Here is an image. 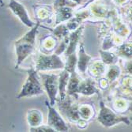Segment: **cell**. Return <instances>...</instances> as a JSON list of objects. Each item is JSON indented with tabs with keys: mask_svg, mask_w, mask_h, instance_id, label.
Masks as SVG:
<instances>
[{
	"mask_svg": "<svg viewBox=\"0 0 132 132\" xmlns=\"http://www.w3.org/2000/svg\"><path fill=\"white\" fill-rule=\"evenodd\" d=\"M71 76L70 78V80L68 81V86H67V90L66 92L69 94V95H72L74 96L76 93H78V86L80 83V79L78 78V76L77 75V74L75 72H72Z\"/></svg>",
	"mask_w": 132,
	"mask_h": 132,
	"instance_id": "14",
	"label": "cell"
},
{
	"mask_svg": "<svg viewBox=\"0 0 132 132\" xmlns=\"http://www.w3.org/2000/svg\"><path fill=\"white\" fill-rule=\"evenodd\" d=\"M91 58L92 57L90 55H88L85 52L83 44H81L79 52H78V59H77V61H78V67L82 74H85L86 68H87V65L91 59Z\"/></svg>",
	"mask_w": 132,
	"mask_h": 132,
	"instance_id": "9",
	"label": "cell"
},
{
	"mask_svg": "<svg viewBox=\"0 0 132 132\" xmlns=\"http://www.w3.org/2000/svg\"><path fill=\"white\" fill-rule=\"evenodd\" d=\"M46 104L48 108V119H47L48 125L55 131H67L68 127L61 116L55 109V108L52 107V105L47 104V102H46Z\"/></svg>",
	"mask_w": 132,
	"mask_h": 132,
	"instance_id": "7",
	"label": "cell"
},
{
	"mask_svg": "<svg viewBox=\"0 0 132 132\" xmlns=\"http://www.w3.org/2000/svg\"><path fill=\"white\" fill-rule=\"evenodd\" d=\"M82 29L83 27L81 26L79 28H78L73 33H71L70 37L68 39V43L69 45L67 47V52H66V55H70L72 53L75 52V49L77 47V45L78 44L80 37H81V33L82 32Z\"/></svg>",
	"mask_w": 132,
	"mask_h": 132,
	"instance_id": "8",
	"label": "cell"
},
{
	"mask_svg": "<svg viewBox=\"0 0 132 132\" xmlns=\"http://www.w3.org/2000/svg\"><path fill=\"white\" fill-rule=\"evenodd\" d=\"M67 32V28L64 25H60L59 26H58L56 28V29H55V31H54V33L59 38L65 37Z\"/></svg>",
	"mask_w": 132,
	"mask_h": 132,
	"instance_id": "19",
	"label": "cell"
},
{
	"mask_svg": "<svg viewBox=\"0 0 132 132\" xmlns=\"http://www.w3.org/2000/svg\"><path fill=\"white\" fill-rule=\"evenodd\" d=\"M52 10L51 6H40L39 9L37 10V18L42 20V21H46L47 24H49L52 18Z\"/></svg>",
	"mask_w": 132,
	"mask_h": 132,
	"instance_id": "13",
	"label": "cell"
},
{
	"mask_svg": "<svg viewBox=\"0 0 132 132\" xmlns=\"http://www.w3.org/2000/svg\"><path fill=\"white\" fill-rule=\"evenodd\" d=\"M69 72L64 70L59 76V93L60 95V99H64L67 96V86L69 81Z\"/></svg>",
	"mask_w": 132,
	"mask_h": 132,
	"instance_id": "10",
	"label": "cell"
},
{
	"mask_svg": "<svg viewBox=\"0 0 132 132\" xmlns=\"http://www.w3.org/2000/svg\"><path fill=\"white\" fill-rule=\"evenodd\" d=\"M30 131H37V132H53L55 131L52 127H51L49 125L44 126V125H40L37 127H31Z\"/></svg>",
	"mask_w": 132,
	"mask_h": 132,
	"instance_id": "18",
	"label": "cell"
},
{
	"mask_svg": "<svg viewBox=\"0 0 132 132\" xmlns=\"http://www.w3.org/2000/svg\"><path fill=\"white\" fill-rule=\"evenodd\" d=\"M72 1H73V2L75 1L76 3H81L83 1V0H72Z\"/></svg>",
	"mask_w": 132,
	"mask_h": 132,
	"instance_id": "20",
	"label": "cell"
},
{
	"mask_svg": "<svg viewBox=\"0 0 132 132\" xmlns=\"http://www.w3.org/2000/svg\"><path fill=\"white\" fill-rule=\"evenodd\" d=\"M67 61L65 64V70L69 72V73H72L75 72V67L77 63V56L75 55V52L72 53L70 55H67Z\"/></svg>",
	"mask_w": 132,
	"mask_h": 132,
	"instance_id": "16",
	"label": "cell"
},
{
	"mask_svg": "<svg viewBox=\"0 0 132 132\" xmlns=\"http://www.w3.org/2000/svg\"><path fill=\"white\" fill-rule=\"evenodd\" d=\"M55 14H56V24H59L60 22H63L72 17L73 11L72 9L69 6H63L55 9Z\"/></svg>",
	"mask_w": 132,
	"mask_h": 132,
	"instance_id": "11",
	"label": "cell"
},
{
	"mask_svg": "<svg viewBox=\"0 0 132 132\" xmlns=\"http://www.w3.org/2000/svg\"><path fill=\"white\" fill-rule=\"evenodd\" d=\"M27 73L28 77L25 84L22 86L21 90L16 96L17 99L37 96L40 94H43L44 93V90L42 89V83L37 74V71L35 70L33 68H31L27 70Z\"/></svg>",
	"mask_w": 132,
	"mask_h": 132,
	"instance_id": "2",
	"label": "cell"
},
{
	"mask_svg": "<svg viewBox=\"0 0 132 132\" xmlns=\"http://www.w3.org/2000/svg\"><path fill=\"white\" fill-rule=\"evenodd\" d=\"M8 6L11 10V11L20 19V21L24 25H26L29 28H32L36 25L29 18L28 12L25 8V6L20 3H18V1H16V0H10Z\"/></svg>",
	"mask_w": 132,
	"mask_h": 132,
	"instance_id": "6",
	"label": "cell"
},
{
	"mask_svg": "<svg viewBox=\"0 0 132 132\" xmlns=\"http://www.w3.org/2000/svg\"><path fill=\"white\" fill-rule=\"evenodd\" d=\"M40 77L41 78L42 86L44 87L49 97L50 104L53 106L57 99L56 95L59 90V76L55 75L40 74Z\"/></svg>",
	"mask_w": 132,
	"mask_h": 132,
	"instance_id": "5",
	"label": "cell"
},
{
	"mask_svg": "<svg viewBox=\"0 0 132 132\" xmlns=\"http://www.w3.org/2000/svg\"><path fill=\"white\" fill-rule=\"evenodd\" d=\"M65 67V63L55 53L51 55H40L37 59L36 69L37 70H57Z\"/></svg>",
	"mask_w": 132,
	"mask_h": 132,
	"instance_id": "4",
	"label": "cell"
},
{
	"mask_svg": "<svg viewBox=\"0 0 132 132\" xmlns=\"http://www.w3.org/2000/svg\"><path fill=\"white\" fill-rule=\"evenodd\" d=\"M100 107L101 110L98 116V121L104 127H110L120 122L125 123L127 124L130 123V120L127 117L115 114L111 109L107 108L102 101L100 102Z\"/></svg>",
	"mask_w": 132,
	"mask_h": 132,
	"instance_id": "3",
	"label": "cell"
},
{
	"mask_svg": "<svg viewBox=\"0 0 132 132\" xmlns=\"http://www.w3.org/2000/svg\"><path fill=\"white\" fill-rule=\"evenodd\" d=\"M95 92H98V91L95 88V86H93L92 82L89 80L79 83L78 93H81L85 95H91L93 94Z\"/></svg>",
	"mask_w": 132,
	"mask_h": 132,
	"instance_id": "15",
	"label": "cell"
},
{
	"mask_svg": "<svg viewBox=\"0 0 132 132\" xmlns=\"http://www.w3.org/2000/svg\"><path fill=\"white\" fill-rule=\"evenodd\" d=\"M101 53L102 54L101 56H102V59L103 61L105 63H108V64H110V63H116V57L113 55V54H110V53H107V52H102L101 51H100Z\"/></svg>",
	"mask_w": 132,
	"mask_h": 132,
	"instance_id": "17",
	"label": "cell"
},
{
	"mask_svg": "<svg viewBox=\"0 0 132 132\" xmlns=\"http://www.w3.org/2000/svg\"><path fill=\"white\" fill-rule=\"evenodd\" d=\"M27 119H28V123L32 127H37V126L41 125V123L43 120V116L40 111L36 110V109H32V110L28 111Z\"/></svg>",
	"mask_w": 132,
	"mask_h": 132,
	"instance_id": "12",
	"label": "cell"
},
{
	"mask_svg": "<svg viewBox=\"0 0 132 132\" xmlns=\"http://www.w3.org/2000/svg\"><path fill=\"white\" fill-rule=\"evenodd\" d=\"M40 24V23L39 22L37 23L33 27H32L30 31L27 32L21 38L15 41L14 46L17 55V61L15 65L16 68H18L22 63V62L34 51L36 35H37Z\"/></svg>",
	"mask_w": 132,
	"mask_h": 132,
	"instance_id": "1",
	"label": "cell"
}]
</instances>
